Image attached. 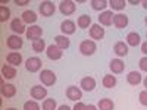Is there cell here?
I'll return each instance as SVG.
<instances>
[{
  "instance_id": "obj_39",
  "label": "cell",
  "mask_w": 147,
  "mask_h": 110,
  "mask_svg": "<svg viewBox=\"0 0 147 110\" xmlns=\"http://www.w3.org/2000/svg\"><path fill=\"white\" fill-rule=\"evenodd\" d=\"M141 53H143L144 56H147V40L141 44Z\"/></svg>"
},
{
  "instance_id": "obj_13",
  "label": "cell",
  "mask_w": 147,
  "mask_h": 110,
  "mask_svg": "<svg viewBox=\"0 0 147 110\" xmlns=\"http://www.w3.org/2000/svg\"><path fill=\"white\" fill-rule=\"evenodd\" d=\"M75 30H77V25H75V22L71 21V19H65L62 23H60V31H62V34L66 35V37L74 34Z\"/></svg>"
},
{
  "instance_id": "obj_42",
  "label": "cell",
  "mask_w": 147,
  "mask_h": 110,
  "mask_svg": "<svg viewBox=\"0 0 147 110\" xmlns=\"http://www.w3.org/2000/svg\"><path fill=\"white\" fill-rule=\"evenodd\" d=\"M129 5H134V6H137V5H140V2H138V0H129Z\"/></svg>"
},
{
  "instance_id": "obj_25",
  "label": "cell",
  "mask_w": 147,
  "mask_h": 110,
  "mask_svg": "<svg viewBox=\"0 0 147 110\" xmlns=\"http://www.w3.org/2000/svg\"><path fill=\"white\" fill-rule=\"evenodd\" d=\"M2 75L6 79H13L16 76V69L15 66H10V65H3L2 66Z\"/></svg>"
},
{
  "instance_id": "obj_28",
  "label": "cell",
  "mask_w": 147,
  "mask_h": 110,
  "mask_svg": "<svg viewBox=\"0 0 147 110\" xmlns=\"http://www.w3.org/2000/svg\"><path fill=\"white\" fill-rule=\"evenodd\" d=\"M77 25H78L80 28H82V30L91 27V16H90V15H81V16H78Z\"/></svg>"
},
{
  "instance_id": "obj_1",
  "label": "cell",
  "mask_w": 147,
  "mask_h": 110,
  "mask_svg": "<svg viewBox=\"0 0 147 110\" xmlns=\"http://www.w3.org/2000/svg\"><path fill=\"white\" fill-rule=\"evenodd\" d=\"M56 73L50 69H43L40 72V81L43 85H46V87H52V85L56 84Z\"/></svg>"
},
{
  "instance_id": "obj_31",
  "label": "cell",
  "mask_w": 147,
  "mask_h": 110,
  "mask_svg": "<svg viewBox=\"0 0 147 110\" xmlns=\"http://www.w3.org/2000/svg\"><path fill=\"white\" fill-rule=\"evenodd\" d=\"M47 48V46H46V41L44 40H35V41H32V50L35 52V53H41V52H44Z\"/></svg>"
},
{
  "instance_id": "obj_29",
  "label": "cell",
  "mask_w": 147,
  "mask_h": 110,
  "mask_svg": "<svg viewBox=\"0 0 147 110\" xmlns=\"http://www.w3.org/2000/svg\"><path fill=\"white\" fill-rule=\"evenodd\" d=\"M90 5L94 10H103L105 12V9L109 6V2H106V0H91Z\"/></svg>"
},
{
  "instance_id": "obj_9",
  "label": "cell",
  "mask_w": 147,
  "mask_h": 110,
  "mask_svg": "<svg viewBox=\"0 0 147 110\" xmlns=\"http://www.w3.org/2000/svg\"><path fill=\"white\" fill-rule=\"evenodd\" d=\"M10 30L13 31V34H16V35H21V34L27 32L25 23H24V21L19 19V18H15V19L10 21Z\"/></svg>"
},
{
  "instance_id": "obj_26",
  "label": "cell",
  "mask_w": 147,
  "mask_h": 110,
  "mask_svg": "<svg viewBox=\"0 0 147 110\" xmlns=\"http://www.w3.org/2000/svg\"><path fill=\"white\" fill-rule=\"evenodd\" d=\"M116 76L115 75H105L103 76V79H102V84H103V87L105 88H107V90H110V88H113V87H116Z\"/></svg>"
},
{
  "instance_id": "obj_11",
  "label": "cell",
  "mask_w": 147,
  "mask_h": 110,
  "mask_svg": "<svg viewBox=\"0 0 147 110\" xmlns=\"http://www.w3.org/2000/svg\"><path fill=\"white\" fill-rule=\"evenodd\" d=\"M90 37L91 40H102L105 37V28L100 25V23H93L90 27Z\"/></svg>"
},
{
  "instance_id": "obj_19",
  "label": "cell",
  "mask_w": 147,
  "mask_h": 110,
  "mask_svg": "<svg viewBox=\"0 0 147 110\" xmlns=\"http://www.w3.org/2000/svg\"><path fill=\"white\" fill-rule=\"evenodd\" d=\"M22 18V21H24V23H27V25H34V23L37 22V19H38V16L35 15V12H32V10H25L24 13L21 15Z\"/></svg>"
},
{
  "instance_id": "obj_21",
  "label": "cell",
  "mask_w": 147,
  "mask_h": 110,
  "mask_svg": "<svg viewBox=\"0 0 147 110\" xmlns=\"http://www.w3.org/2000/svg\"><path fill=\"white\" fill-rule=\"evenodd\" d=\"M127 81H128V84L129 85H132V87H137V85L143 81V78H141V73L140 72H137V70H131L128 75H127Z\"/></svg>"
},
{
  "instance_id": "obj_12",
  "label": "cell",
  "mask_w": 147,
  "mask_h": 110,
  "mask_svg": "<svg viewBox=\"0 0 147 110\" xmlns=\"http://www.w3.org/2000/svg\"><path fill=\"white\" fill-rule=\"evenodd\" d=\"M30 94L34 100H43L47 97V90L44 87H41V85H34L30 90Z\"/></svg>"
},
{
  "instance_id": "obj_2",
  "label": "cell",
  "mask_w": 147,
  "mask_h": 110,
  "mask_svg": "<svg viewBox=\"0 0 147 110\" xmlns=\"http://www.w3.org/2000/svg\"><path fill=\"white\" fill-rule=\"evenodd\" d=\"M96 50H97V46H96V41L93 40H84L80 44V52L84 56H91L96 53Z\"/></svg>"
},
{
  "instance_id": "obj_46",
  "label": "cell",
  "mask_w": 147,
  "mask_h": 110,
  "mask_svg": "<svg viewBox=\"0 0 147 110\" xmlns=\"http://www.w3.org/2000/svg\"><path fill=\"white\" fill-rule=\"evenodd\" d=\"M144 23H146V25H147V16H146V19H144Z\"/></svg>"
},
{
  "instance_id": "obj_3",
  "label": "cell",
  "mask_w": 147,
  "mask_h": 110,
  "mask_svg": "<svg viewBox=\"0 0 147 110\" xmlns=\"http://www.w3.org/2000/svg\"><path fill=\"white\" fill-rule=\"evenodd\" d=\"M75 9H77V3L72 2V0H62V2L59 3V10H60V13L65 15V16L72 15L74 12H75Z\"/></svg>"
},
{
  "instance_id": "obj_6",
  "label": "cell",
  "mask_w": 147,
  "mask_h": 110,
  "mask_svg": "<svg viewBox=\"0 0 147 110\" xmlns=\"http://www.w3.org/2000/svg\"><path fill=\"white\" fill-rule=\"evenodd\" d=\"M6 46L10 48V50H19V48L24 46V40L21 38L19 35L16 34H12L7 37V40H6Z\"/></svg>"
},
{
  "instance_id": "obj_35",
  "label": "cell",
  "mask_w": 147,
  "mask_h": 110,
  "mask_svg": "<svg viewBox=\"0 0 147 110\" xmlns=\"http://www.w3.org/2000/svg\"><path fill=\"white\" fill-rule=\"evenodd\" d=\"M138 100H140V103H141L143 106L147 107V90H144V91H141V93L138 94Z\"/></svg>"
},
{
  "instance_id": "obj_30",
  "label": "cell",
  "mask_w": 147,
  "mask_h": 110,
  "mask_svg": "<svg viewBox=\"0 0 147 110\" xmlns=\"http://www.w3.org/2000/svg\"><path fill=\"white\" fill-rule=\"evenodd\" d=\"M109 6L112 10H122L127 6L125 0H109Z\"/></svg>"
},
{
  "instance_id": "obj_8",
  "label": "cell",
  "mask_w": 147,
  "mask_h": 110,
  "mask_svg": "<svg viewBox=\"0 0 147 110\" xmlns=\"http://www.w3.org/2000/svg\"><path fill=\"white\" fill-rule=\"evenodd\" d=\"M27 38L31 40V41H35V40H40L41 35H43V28L38 27V25H31L30 28H27Z\"/></svg>"
},
{
  "instance_id": "obj_14",
  "label": "cell",
  "mask_w": 147,
  "mask_h": 110,
  "mask_svg": "<svg viewBox=\"0 0 147 110\" xmlns=\"http://www.w3.org/2000/svg\"><path fill=\"white\" fill-rule=\"evenodd\" d=\"M113 12L112 10H105L100 13L99 16V23L102 27H109V25H112L113 23Z\"/></svg>"
},
{
  "instance_id": "obj_20",
  "label": "cell",
  "mask_w": 147,
  "mask_h": 110,
  "mask_svg": "<svg viewBox=\"0 0 147 110\" xmlns=\"http://www.w3.org/2000/svg\"><path fill=\"white\" fill-rule=\"evenodd\" d=\"M81 88H82L84 91H87V93L93 91V90L96 88V79H94L93 76H85V78H82V79H81Z\"/></svg>"
},
{
  "instance_id": "obj_18",
  "label": "cell",
  "mask_w": 147,
  "mask_h": 110,
  "mask_svg": "<svg viewBox=\"0 0 147 110\" xmlns=\"http://www.w3.org/2000/svg\"><path fill=\"white\" fill-rule=\"evenodd\" d=\"M113 25L118 28V30H122L128 25V16L125 13H118L113 16Z\"/></svg>"
},
{
  "instance_id": "obj_10",
  "label": "cell",
  "mask_w": 147,
  "mask_h": 110,
  "mask_svg": "<svg viewBox=\"0 0 147 110\" xmlns=\"http://www.w3.org/2000/svg\"><path fill=\"white\" fill-rule=\"evenodd\" d=\"M66 97L69 100H72V101H80L81 99H82V90L81 88H78V87H74V85H71V87H68L66 88Z\"/></svg>"
},
{
  "instance_id": "obj_27",
  "label": "cell",
  "mask_w": 147,
  "mask_h": 110,
  "mask_svg": "<svg viewBox=\"0 0 147 110\" xmlns=\"http://www.w3.org/2000/svg\"><path fill=\"white\" fill-rule=\"evenodd\" d=\"M97 109L99 110H115V103L110 99H100Z\"/></svg>"
},
{
  "instance_id": "obj_4",
  "label": "cell",
  "mask_w": 147,
  "mask_h": 110,
  "mask_svg": "<svg viewBox=\"0 0 147 110\" xmlns=\"http://www.w3.org/2000/svg\"><path fill=\"white\" fill-rule=\"evenodd\" d=\"M43 66V62H41V59L40 57H37V56H32V57H28L25 60V69L28 72H38Z\"/></svg>"
},
{
  "instance_id": "obj_5",
  "label": "cell",
  "mask_w": 147,
  "mask_h": 110,
  "mask_svg": "<svg viewBox=\"0 0 147 110\" xmlns=\"http://www.w3.org/2000/svg\"><path fill=\"white\" fill-rule=\"evenodd\" d=\"M38 10H40L41 16L49 18V16H53V13L56 12V6L53 5V2H49V0H44V2H41V3H40Z\"/></svg>"
},
{
  "instance_id": "obj_33",
  "label": "cell",
  "mask_w": 147,
  "mask_h": 110,
  "mask_svg": "<svg viewBox=\"0 0 147 110\" xmlns=\"http://www.w3.org/2000/svg\"><path fill=\"white\" fill-rule=\"evenodd\" d=\"M10 18V9L7 6H0V22H6Z\"/></svg>"
},
{
  "instance_id": "obj_23",
  "label": "cell",
  "mask_w": 147,
  "mask_h": 110,
  "mask_svg": "<svg viewBox=\"0 0 147 110\" xmlns=\"http://www.w3.org/2000/svg\"><path fill=\"white\" fill-rule=\"evenodd\" d=\"M113 52L116 53V56L119 57H124L128 54V44L124 43V41H118L115 46H113Z\"/></svg>"
},
{
  "instance_id": "obj_45",
  "label": "cell",
  "mask_w": 147,
  "mask_h": 110,
  "mask_svg": "<svg viewBox=\"0 0 147 110\" xmlns=\"http://www.w3.org/2000/svg\"><path fill=\"white\" fill-rule=\"evenodd\" d=\"M6 110H16V109H13V107H10V109H6Z\"/></svg>"
},
{
  "instance_id": "obj_22",
  "label": "cell",
  "mask_w": 147,
  "mask_h": 110,
  "mask_svg": "<svg viewBox=\"0 0 147 110\" xmlns=\"http://www.w3.org/2000/svg\"><path fill=\"white\" fill-rule=\"evenodd\" d=\"M55 44H56L59 48H62V50H66V48L71 46V40L68 38L66 35L60 34V35H56V37H55Z\"/></svg>"
},
{
  "instance_id": "obj_16",
  "label": "cell",
  "mask_w": 147,
  "mask_h": 110,
  "mask_svg": "<svg viewBox=\"0 0 147 110\" xmlns=\"http://www.w3.org/2000/svg\"><path fill=\"white\" fill-rule=\"evenodd\" d=\"M2 95L6 99H12V97L16 95V87L13 84H6L2 82Z\"/></svg>"
},
{
  "instance_id": "obj_40",
  "label": "cell",
  "mask_w": 147,
  "mask_h": 110,
  "mask_svg": "<svg viewBox=\"0 0 147 110\" xmlns=\"http://www.w3.org/2000/svg\"><path fill=\"white\" fill-rule=\"evenodd\" d=\"M57 110H72L69 106H66V104H62V106H59L57 107Z\"/></svg>"
},
{
  "instance_id": "obj_17",
  "label": "cell",
  "mask_w": 147,
  "mask_h": 110,
  "mask_svg": "<svg viewBox=\"0 0 147 110\" xmlns=\"http://www.w3.org/2000/svg\"><path fill=\"white\" fill-rule=\"evenodd\" d=\"M109 68H110V70H112V73H122L125 70V63L122 62L121 59H112Z\"/></svg>"
},
{
  "instance_id": "obj_7",
  "label": "cell",
  "mask_w": 147,
  "mask_h": 110,
  "mask_svg": "<svg viewBox=\"0 0 147 110\" xmlns=\"http://www.w3.org/2000/svg\"><path fill=\"white\" fill-rule=\"evenodd\" d=\"M46 54L50 60H59V59H62L63 52H62V48H59L56 44H50L46 48Z\"/></svg>"
},
{
  "instance_id": "obj_24",
  "label": "cell",
  "mask_w": 147,
  "mask_h": 110,
  "mask_svg": "<svg viewBox=\"0 0 147 110\" xmlns=\"http://www.w3.org/2000/svg\"><path fill=\"white\" fill-rule=\"evenodd\" d=\"M127 44L131 46V47H137V46H141V37L138 32H129L127 35Z\"/></svg>"
},
{
  "instance_id": "obj_43",
  "label": "cell",
  "mask_w": 147,
  "mask_h": 110,
  "mask_svg": "<svg viewBox=\"0 0 147 110\" xmlns=\"http://www.w3.org/2000/svg\"><path fill=\"white\" fill-rule=\"evenodd\" d=\"M141 5H143V7L147 10V0H144V2H141Z\"/></svg>"
},
{
  "instance_id": "obj_37",
  "label": "cell",
  "mask_w": 147,
  "mask_h": 110,
  "mask_svg": "<svg viewBox=\"0 0 147 110\" xmlns=\"http://www.w3.org/2000/svg\"><path fill=\"white\" fill-rule=\"evenodd\" d=\"M72 110H87V106H85L84 103H81V101H77Z\"/></svg>"
},
{
  "instance_id": "obj_38",
  "label": "cell",
  "mask_w": 147,
  "mask_h": 110,
  "mask_svg": "<svg viewBox=\"0 0 147 110\" xmlns=\"http://www.w3.org/2000/svg\"><path fill=\"white\" fill-rule=\"evenodd\" d=\"M15 5L16 6H25V5H30V0H15Z\"/></svg>"
},
{
  "instance_id": "obj_44",
  "label": "cell",
  "mask_w": 147,
  "mask_h": 110,
  "mask_svg": "<svg viewBox=\"0 0 147 110\" xmlns=\"http://www.w3.org/2000/svg\"><path fill=\"white\" fill-rule=\"evenodd\" d=\"M143 84H144V87H146V90H147V76L144 78V81H143Z\"/></svg>"
},
{
  "instance_id": "obj_15",
  "label": "cell",
  "mask_w": 147,
  "mask_h": 110,
  "mask_svg": "<svg viewBox=\"0 0 147 110\" xmlns=\"http://www.w3.org/2000/svg\"><path fill=\"white\" fill-rule=\"evenodd\" d=\"M6 62L10 66H19L22 63V54L19 52H10L6 54Z\"/></svg>"
},
{
  "instance_id": "obj_34",
  "label": "cell",
  "mask_w": 147,
  "mask_h": 110,
  "mask_svg": "<svg viewBox=\"0 0 147 110\" xmlns=\"http://www.w3.org/2000/svg\"><path fill=\"white\" fill-rule=\"evenodd\" d=\"M24 110H40V106L35 100H30L24 103Z\"/></svg>"
},
{
  "instance_id": "obj_32",
  "label": "cell",
  "mask_w": 147,
  "mask_h": 110,
  "mask_svg": "<svg viewBox=\"0 0 147 110\" xmlns=\"http://www.w3.org/2000/svg\"><path fill=\"white\" fill-rule=\"evenodd\" d=\"M41 107L43 110H57V103L55 99H44Z\"/></svg>"
},
{
  "instance_id": "obj_41",
  "label": "cell",
  "mask_w": 147,
  "mask_h": 110,
  "mask_svg": "<svg viewBox=\"0 0 147 110\" xmlns=\"http://www.w3.org/2000/svg\"><path fill=\"white\" fill-rule=\"evenodd\" d=\"M87 110H99V109H97V106H94V104H88Z\"/></svg>"
},
{
  "instance_id": "obj_36",
  "label": "cell",
  "mask_w": 147,
  "mask_h": 110,
  "mask_svg": "<svg viewBox=\"0 0 147 110\" xmlns=\"http://www.w3.org/2000/svg\"><path fill=\"white\" fill-rule=\"evenodd\" d=\"M138 65H140V69H141L143 72H147V56H144V57L140 59Z\"/></svg>"
}]
</instances>
